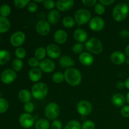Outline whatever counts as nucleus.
I'll list each match as a JSON object with an SVG mask.
<instances>
[{
	"mask_svg": "<svg viewBox=\"0 0 129 129\" xmlns=\"http://www.w3.org/2000/svg\"><path fill=\"white\" fill-rule=\"evenodd\" d=\"M64 78L67 83L72 86H77L81 83L82 76L80 71L76 68L66 69L64 73Z\"/></svg>",
	"mask_w": 129,
	"mask_h": 129,
	"instance_id": "obj_1",
	"label": "nucleus"
},
{
	"mask_svg": "<svg viewBox=\"0 0 129 129\" xmlns=\"http://www.w3.org/2000/svg\"><path fill=\"white\" fill-rule=\"evenodd\" d=\"M128 13L129 7L128 5L125 3H118L113 8L112 15L115 21L120 22L127 18Z\"/></svg>",
	"mask_w": 129,
	"mask_h": 129,
	"instance_id": "obj_2",
	"label": "nucleus"
},
{
	"mask_svg": "<svg viewBox=\"0 0 129 129\" xmlns=\"http://www.w3.org/2000/svg\"><path fill=\"white\" fill-rule=\"evenodd\" d=\"M48 87L42 82L37 83L31 88V94L37 100H42L47 95Z\"/></svg>",
	"mask_w": 129,
	"mask_h": 129,
	"instance_id": "obj_3",
	"label": "nucleus"
},
{
	"mask_svg": "<svg viewBox=\"0 0 129 129\" xmlns=\"http://www.w3.org/2000/svg\"><path fill=\"white\" fill-rule=\"evenodd\" d=\"M85 48L88 51L94 54H99L103 50L102 42L96 38H91L85 43Z\"/></svg>",
	"mask_w": 129,
	"mask_h": 129,
	"instance_id": "obj_4",
	"label": "nucleus"
},
{
	"mask_svg": "<svg viewBox=\"0 0 129 129\" xmlns=\"http://www.w3.org/2000/svg\"><path fill=\"white\" fill-rule=\"evenodd\" d=\"M90 11L86 9H79L74 14V20L78 25H82L86 23L91 18Z\"/></svg>",
	"mask_w": 129,
	"mask_h": 129,
	"instance_id": "obj_5",
	"label": "nucleus"
},
{
	"mask_svg": "<svg viewBox=\"0 0 129 129\" xmlns=\"http://www.w3.org/2000/svg\"><path fill=\"white\" fill-rule=\"evenodd\" d=\"M60 113V108L55 103H50L45 108V115L50 120H55Z\"/></svg>",
	"mask_w": 129,
	"mask_h": 129,
	"instance_id": "obj_6",
	"label": "nucleus"
},
{
	"mask_svg": "<svg viewBox=\"0 0 129 129\" xmlns=\"http://www.w3.org/2000/svg\"><path fill=\"white\" fill-rule=\"evenodd\" d=\"M19 122L22 127L25 128H30L34 126L35 119L34 117L29 113H24L20 116Z\"/></svg>",
	"mask_w": 129,
	"mask_h": 129,
	"instance_id": "obj_7",
	"label": "nucleus"
},
{
	"mask_svg": "<svg viewBox=\"0 0 129 129\" xmlns=\"http://www.w3.org/2000/svg\"><path fill=\"white\" fill-rule=\"evenodd\" d=\"M77 110L81 115H88L92 111V105L88 101L81 100L77 105Z\"/></svg>",
	"mask_w": 129,
	"mask_h": 129,
	"instance_id": "obj_8",
	"label": "nucleus"
},
{
	"mask_svg": "<svg viewBox=\"0 0 129 129\" xmlns=\"http://www.w3.org/2000/svg\"><path fill=\"white\" fill-rule=\"evenodd\" d=\"M25 34L20 31H16L11 35L10 37V42L14 47H20L25 40Z\"/></svg>",
	"mask_w": 129,
	"mask_h": 129,
	"instance_id": "obj_9",
	"label": "nucleus"
},
{
	"mask_svg": "<svg viewBox=\"0 0 129 129\" xmlns=\"http://www.w3.org/2000/svg\"><path fill=\"white\" fill-rule=\"evenodd\" d=\"M16 78V73L14 70L7 69L4 71L1 75V80L5 84H10Z\"/></svg>",
	"mask_w": 129,
	"mask_h": 129,
	"instance_id": "obj_10",
	"label": "nucleus"
},
{
	"mask_svg": "<svg viewBox=\"0 0 129 129\" xmlns=\"http://www.w3.org/2000/svg\"><path fill=\"white\" fill-rule=\"evenodd\" d=\"M89 26L93 31H101L105 26V21L100 16H95L90 20Z\"/></svg>",
	"mask_w": 129,
	"mask_h": 129,
	"instance_id": "obj_11",
	"label": "nucleus"
},
{
	"mask_svg": "<svg viewBox=\"0 0 129 129\" xmlns=\"http://www.w3.org/2000/svg\"><path fill=\"white\" fill-rule=\"evenodd\" d=\"M40 69L45 73H51L55 69V64L53 60L50 59H44L41 60L39 64Z\"/></svg>",
	"mask_w": 129,
	"mask_h": 129,
	"instance_id": "obj_12",
	"label": "nucleus"
},
{
	"mask_svg": "<svg viewBox=\"0 0 129 129\" xmlns=\"http://www.w3.org/2000/svg\"><path fill=\"white\" fill-rule=\"evenodd\" d=\"M36 30L40 35L45 36L48 35L50 31V24L45 20L39 21L36 25Z\"/></svg>",
	"mask_w": 129,
	"mask_h": 129,
	"instance_id": "obj_13",
	"label": "nucleus"
},
{
	"mask_svg": "<svg viewBox=\"0 0 129 129\" xmlns=\"http://www.w3.org/2000/svg\"><path fill=\"white\" fill-rule=\"evenodd\" d=\"M46 52L47 55L51 59H57L60 57L61 51L60 49L56 44H52L46 47Z\"/></svg>",
	"mask_w": 129,
	"mask_h": 129,
	"instance_id": "obj_14",
	"label": "nucleus"
},
{
	"mask_svg": "<svg viewBox=\"0 0 129 129\" xmlns=\"http://www.w3.org/2000/svg\"><path fill=\"white\" fill-rule=\"evenodd\" d=\"M73 0H58L56 2V7L60 11H68L74 6Z\"/></svg>",
	"mask_w": 129,
	"mask_h": 129,
	"instance_id": "obj_15",
	"label": "nucleus"
},
{
	"mask_svg": "<svg viewBox=\"0 0 129 129\" xmlns=\"http://www.w3.org/2000/svg\"><path fill=\"white\" fill-rule=\"evenodd\" d=\"M110 59L113 64L116 65H122L125 62V55L120 51H115L112 54Z\"/></svg>",
	"mask_w": 129,
	"mask_h": 129,
	"instance_id": "obj_16",
	"label": "nucleus"
},
{
	"mask_svg": "<svg viewBox=\"0 0 129 129\" xmlns=\"http://www.w3.org/2000/svg\"><path fill=\"white\" fill-rule=\"evenodd\" d=\"M73 37H74V39H75L76 41L78 42V43H80V44L85 42L88 39V34H87L86 31L82 28L76 29L74 31Z\"/></svg>",
	"mask_w": 129,
	"mask_h": 129,
	"instance_id": "obj_17",
	"label": "nucleus"
},
{
	"mask_svg": "<svg viewBox=\"0 0 129 129\" xmlns=\"http://www.w3.org/2000/svg\"><path fill=\"white\" fill-rule=\"evenodd\" d=\"M59 64L60 66L64 69H69L74 66L75 64L74 60L68 55H62L59 60Z\"/></svg>",
	"mask_w": 129,
	"mask_h": 129,
	"instance_id": "obj_18",
	"label": "nucleus"
},
{
	"mask_svg": "<svg viewBox=\"0 0 129 129\" xmlns=\"http://www.w3.org/2000/svg\"><path fill=\"white\" fill-rule=\"evenodd\" d=\"M79 62L84 66H89L94 62V57L91 54L88 52H83L79 55Z\"/></svg>",
	"mask_w": 129,
	"mask_h": 129,
	"instance_id": "obj_19",
	"label": "nucleus"
},
{
	"mask_svg": "<svg viewBox=\"0 0 129 129\" xmlns=\"http://www.w3.org/2000/svg\"><path fill=\"white\" fill-rule=\"evenodd\" d=\"M54 39L56 43L62 44L66 42L68 39V34L64 30H57L54 34Z\"/></svg>",
	"mask_w": 129,
	"mask_h": 129,
	"instance_id": "obj_20",
	"label": "nucleus"
},
{
	"mask_svg": "<svg viewBox=\"0 0 129 129\" xmlns=\"http://www.w3.org/2000/svg\"><path fill=\"white\" fill-rule=\"evenodd\" d=\"M126 98L120 93H116L113 94L112 98V102L115 106L117 107H123L125 103Z\"/></svg>",
	"mask_w": 129,
	"mask_h": 129,
	"instance_id": "obj_21",
	"label": "nucleus"
},
{
	"mask_svg": "<svg viewBox=\"0 0 129 129\" xmlns=\"http://www.w3.org/2000/svg\"><path fill=\"white\" fill-rule=\"evenodd\" d=\"M28 78L31 81L38 82L42 78V72L38 68H33L29 71Z\"/></svg>",
	"mask_w": 129,
	"mask_h": 129,
	"instance_id": "obj_22",
	"label": "nucleus"
},
{
	"mask_svg": "<svg viewBox=\"0 0 129 129\" xmlns=\"http://www.w3.org/2000/svg\"><path fill=\"white\" fill-rule=\"evenodd\" d=\"M60 18V15L57 10H52L49 13L47 16L48 21L50 24L54 25L56 24L59 21Z\"/></svg>",
	"mask_w": 129,
	"mask_h": 129,
	"instance_id": "obj_23",
	"label": "nucleus"
},
{
	"mask_svg": "<svg viewBox=\"0 0 129 129\" xmlns=\"http://www.w3.org/2000/svg\"><path fill=\"white\" fill-rule=\"evenodd\" d=\"M31 96L32 94H31L30 91L26 89H21L18 93V98L20 100L25 103L30 102L31 99Z\"/></svg>",
	"mask_w": 129,
	"mask_h": 129,
	"instance_id": "obj_24",
	"label": "nucleus"
},
{
	"mask_svg": "<svg viewBox=\"0 0 129 129\" xmlns=\"http://www.w3.org/2000/svg\"><path fill=\"white\" fill-rule=\"evenodd\" d=\"M10 28V22L8 18L3 16H0V33H5Z\"/></svg>",
	"mask_w": 129,
	"mask_h": 129,
	"instance_id": "obj_25",
	"label": "nucleus"
},
{
	"mask_svg": "<svg viewBox=\"0 0 129 129\" xmlns=\"http://www.w3.org/2000/svg\"><path fill=\"white\" fill-rule=\"evenodd\" d=\"M35 129H49L50 127V123L47 119L40 118L35 123Z\"/></svg>",
	"mask_w": 129,
	"mask_h": 129,
	"instance_id": "obj_26",
	"label": "nucleus"
},
{
	"mask_svg": "<svg viewBox=\"0 0 129 129\" xmlns=\"http://www.w3.org/2000/svg\"><path fill=\"white\" fill-rule=\"evenodd\" d=\"M10 59V54L8 50H0V65H4L9 61Z\"/></svg>",
	"mask_w": 129,
	"mask_h": 129,
	"instance_id": "obj_27",
	"label": "nucleus"
},
{
	"mask_svg": "<svg viewBox=\"0 0 129 129\" xmlns=\"http://www.w3.org/2000/svg\"><path fill=\"white\" fill-rule=\"evenodd\" d=\"M64 129H81V125L78 120H72L66 123Z\"/></svg>",
	"mask_w": 129,
	"mask_h": 129,
	"instance_id": "obj_28",
	"label": "nucleus"
},
{
	"mask_svg": "<svg viewBox=\"0 0 129 129\" xmlns=\"http://www.w3.org/2000/svg\"><path fill=\"white\" fill-rule=\"evenodd\" d=\"M46 49L44 47H39L35 50V57L38 60H44L46 55Z\"/></svg>",
	"mask_w": 129,
	"mask_h": 129,
	"instance_id": "obj_29",
	"label": "nucleus"
},
{
	"mask_svg": "<svg viewBox=\"0 0 129 129\" xmlns=\"http://www.w3.org/2000/svg\"><path fill=\"white\" fill-rule=\"evenodd\" d=\"M62 25L66 28H72L75 25V20L71 16H66L62 20Z\"/></svg>",
	"mask_w": 129,
	"mask_h": 129,
	"instance_id": "obj_30",
	"label": "nucleus"
},
{
	"mask_svg": "<svg viewBox=\"0 0 129 129\" xmlns=\"http://www.w3.org/2000/svg\"><path fill=\"white\" fill-rule=\"evenodd\" d=\"M10 13H11V8L9 5L4 4L0 7V15H1V16L6 17L9 16Z\"/></svg>",
	"mask_w": 129,
	"mask_h": 129,
	"instance_id": "obj_31",
	"label": "nucleus"
},
{
	"mask_svg": "<svg viewBox=\"0 0 129 129\" xmlns=\"http://www.w3.org/2000/svg\"><path fill=\"white\" fill-rule=\"evenodd\" d=\"M23 62L21 61L20 59H16L13 61L12 63V67L13 70L16 71H20L21 70V69L23 68Z\"/></svg>",
	"mask_w": 129,
	"mask_h": 129,
	"instance_id": "obj_32",
	"label": "nucleus"
},
{
	"mask_svg": "<svg viewBox=\"0 0 129 129\" xmlns=\"http://www.w3.org/2000/svg\"><path fill=\"white\" fill-rule=\"evenodd\" d=\"M64 75L60 72L54 73L52 76V80L54 83H61L64 80Z\"/></svg>",
	"mask_w": 129,
	"mask_h": 129,
	"instance_id": "obj_33",
	"label": "nucleus"
},
{
	"mask_svg": "<svg viewBox=\"0 0 129 129\" xmlns=\"http://www.w3.org/2000/svg\"><path fill=\"white\" fill-rule=\"evenodd\" d=\"M8 102L5 98H0V113H3L8 109Z\"/></svg>",
	"mask_w": 129,
	"mask_h": 129,
	"instance_id": "obj_34",
	"label": "nucleus"
},
{
	"mask_svg": "<svg viewBox=\"0 0 129 129\" xmlns=\"http://www.w3.org/2000/svg\"><path fill=\"white\" fill-rule=\"evenodd\" d=\"M84 50V45L80 43L75 44L73 46V51L75 54H81Z\"/></svg>",
	"mask_w": 129,
	"mask_h": 129,
	"instance_id": "obj_35",
	"label": "nucleus"
},
{
	"mask_svg": "<svg viewBox=\"0 0 129 129\" xmlns=\"http://www.w3.org/2000/svg\"><path fill=\"white\" fill-rule=\"evenodd\" d=\"M15 5L18 8H23L30 3L29 0H15L14 1Z\"/></svg>",
	"mask_w": 129,
	"mask_h": 129,
	"instance_id": "obj_36",
	"label": "nucleus"
},
{
	"mask_svg": "<svg viewBox=\"0 0 129 129\" xmlns=\"http://www.w3.org/2000/svg\"><path fill=\"white\" fill-rule=\"evenodd\" d=\"M95 124L91 120H86L81 125L82 129H94Z\"/></svg>",
	"mask_w": 129,
	"mask_h": 129,
	"instance_id": "obj_37",
	"label": "nucleus"
},
{
	"mask_svg": "<svg viewBox=\"0 0 129 129\" xmlns=\"http://www.w3.org/2000/svg\"><path fill=\"white\" fill-rule=\"evenodd\" d=\"M15 55L19 59H23L26 55V51L25 49L22 47H18L15 50Z\"/></svg>",
	"mask_w": 129,
	"mask_h": 129,
	"instance_id": "obj_38",
	"label": "nucleus"
},
{
	"mask_svg": "<svg viewBox=\"0 0 129 129\" xmlns=\"http://www.w3.org/2000/svg\"><path fill=\"white\" fill-rule=\"evenodd\" d=\"M94 12L96 13L98 15H102V14L104 13L105 12V6H103L102 4L101 3H97L96 4L95 6H94Z\"/></svg>",
	"mask_w": 129,
	"mask_h": 129,
	"instance_id": "obj_39",
	"label": "nucleus"
},
{
	"mask_svg": "<svg viewBox=\"0 0 129 129\" xmlns=\"http://www.w3.org/2000/svg\"><path fill=\"white\" fill-rule=\"evenodd\" d=\"M24 110H25V112H26V113H29L30 114L31 113H32L34 111L35 109V107H34V105L31 102H28V103H25L23 107Z\"/></svg>",
	"mask_w": 129,
	"mask_h": 129,
	"instance_id": "obj_40",
	"label": "nucleus"
},
{
	"mask_svg": "<svg viewBox=\"0 0 129 129\" xmlns=\"http://www.w3.org/2000/svg\"><path fill=\"white\" fill-rule=\"evenodd\" d=\"M55 6H56V3L53 0H46L44 2V6L47 10H52Z\"/></svg>",
	"mask_w": 129,
	"mask_h": 129,
	"instance_id": "obj_41",
	"label": "nucleus"
},
{
	"mask_svg": "<svg viewBox=\"0 0 129 129\" xmlns=\"http://www.w3.org/2000/svg\"><path fill=\"white\" fill-rule=\"evenodd\" d=\"M28 65L33 68H37V67L39 66V64H40L39 60H38L35 57H31L28 60Z\"/></svg>",
	"mask_w": 129,
	"mask_h": 129,
	"instance_id": "obj_42",
	"label": "nucleus"
},
{
	"mask_svg": "<svg viewBox=\"0 0 129 129\" xmlns=\"http://www.w3.org/2000/svg\"><path fill=\"white\" fill-rule=\"evenodd\" d=\"M121 115L125 118L129 117V105H124L121 109Z\"/></svg>",
	"mask_w": 129,
	"mask_h": 129,
	"instance_id": "obj_43",
	"label": "nucleus"
},
{
	"mask_svg": "<svg viewBox=\"0 0 129 129\" xmlns=\"http://www.w3.org/2000/svg\"><path fill=\"white\" fill-rule=\"evenodd\" d=\"M51 127L52 129H62V123L60 120H55L52 123Z\"/></svg>",
	"mask_w": 129,
	"mask_h": 129,
	"instance_id": "obj_44",
	"label": "nucleus"
},
{
	"mask_svg": "<svg viewBox=\"0 0 129 129\" xmlns=\"http://www.w3.org/2000/svg\"><path fill=\"white\" fill-rule=\"evenodd\" d=\"M38 6L35 2H30L28 5V10L31 13H34L37 10Z\"/></svg>",
	"mask_w": 129,
	"mask_h": 129,
	"instance_id": "obj_45",
	"label": "nucleus"
},
{
	"mask_svg": "<svg viewBox=\"0 0 129 129\" xmlns=\"http://www.w3.org/2000/svg\"><path fill=\"white\" fill-rule=\"evenodd\" d=\"M82 3L86 6L90 7V6H93L96 4V0H83Z\"/></svg>",
	"mask_w": 129,
	"mask_h": 129,
	"instance_id": "obj_46",
	"label": "nucleus"
},
{
	"mask_svg": "<svg viewBox=\"0 0 129 129\" xmlns=\"http://www.w3.org/2000/svg\"><path fill=\"white\" fill-rule=\"evenodd\" d=\"M114 2V0H100L99 1L100 3L102 4L103 6H104V5L109 6V5H111L112 4H113Z\"/></svg>",
	"mask_w": 129,
	"mask_h": 129,
	"instance_id": "obj_47",
	"label": "nucleus"
},
{
	"mask_svg": "<svg viewBox=\"0 0 129 129\" xmlns=\"http://www.w3.org/2000/svg\"><path fill=\"white\" fill-rule=\"evenodd\" d=\"M120 37L123 38H127L129 37V31L128 30H122L120 33Z\"/></svg>",
	"mask_w": 129,
	"mask_h": 129,
	"instance_id": "obj_48",
	"label": "nucleus"
},
{
	"mask_svg": "<svg viewBox=\"0 0 129 129\" xmlns=\"http://www.w3.org/2000/svg\"><path fill=\"white\" fill-rule=\"evenodd\" d=\"M125 83L122 81H118L117 83V88L119 89H122L125 88Z\"/></svg>",
	"mask_w": 129,
	"mask_h": 129,
	"instance_id": "obj_49",
	"label": "nucleus"
},
{
	"mask_svg": "<svg viewBox=\"0 0 129 129\" xmlns=\"http://www.w3.org/2000/svg\"><path fill=\"white\" fill-rule=\"evenodd\" d=\"M124 83H125V86L127 89H129V78H128L127 79H126Z\"/></svg>",
	"mask_w": 129,
	"mask_h": 129,
	"instance_id": "obj_50",
	"label": "nucleus"
},
{
	"mask_svg": "<svg viewBox=\"0 0 129 129\" xmlns=\"http://www.w3.org/2000/svg\"><path fill=\"white\" fill-rule=\"evenodd\" d=\"M125 54L126 55L128 56V57H129V44L125 48Z\"/></svg>",
	"mask_w": 129,
	"mask_h": 129,
	"instance_id": "obj_51",
	"label": "nucleus"
},
{
	"mask_svg": "<svg viewBox=\"0 0 129 129\" xmlns=\"http://www.w3.org/2000/svg\"><path fill=\"white\" fill-rule=\"evenodd\" d=\"M126 102L129 104V92L127 94V96H126Z\"/></svg>",
	"mask_w": 129,
	"mask_h": 129,
	"instance_id": "obj_52",
	"label": "nucleus"
},
{
	"mask_svg": "<svg viewBox=\"0 0 129 129\" xmlns=\"http://www.w3.org/2000/svg\"><path fill=\"white\" fill-rule=\"evenodd\" d=\"M34 2L35 3H41V2L44 3V0H40V1H39V0H34Z\"/></svg>",
	"mask_w": 129,
	"mask_h": 129,
	"instance_id": "obj_53",
	"label": "nucleus"
},
{
	"mask_svg": "<svg viewBox=\"0 0 129 129\" xmlns=\"http://www.w3.org/2000/svg\"><path fill=\"white\" fill-rule=\"evenodd\" d=\"M125 62H126V63H127V64H128V65H129V57L127 58V59H126Z\"/></svg>",
	"mask_w": 129,
	"mask_h": 129,
	"instance_id": "obj_54",
	"label": "nucleus"
},
{
	"mask_svg": "<svg viewBox=\"0 0 129 129\" xmlns=\"http://www.w3.org/2000/svg\"><path fill=\"white\" fill-rule=\"evenodd\" d=\"M0 96H1V93H0Z\"/></svg>",
	"mask_w": 129,
	"mask_h": 129,
	"instance_id": "obj_55",
	"label": "nucleus"
}]
</instances>
